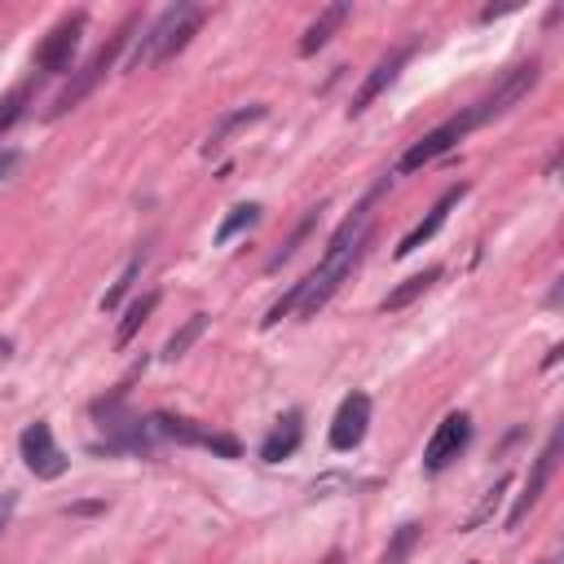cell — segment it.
Masks as SVG:
<instances>
[{"label": "cell", "mask_w": 564, "mask_h": 564, "mask_svg": "<svg viewBox=\"0 0 564 564\" xmlns=\"http://www.w3.org/2000/svg\"><path fill=\"white\" fill-rule=\"evenodd\" d=\"M375 194H379V189H370V194L357 203V212L330 234V242H326L317 269L300 278V282H304V295H300V308H295L300 317H317V308L344 286V278H348V273L357 269V260L366 256V247H370V207H375Z\"/></svg>", "instance_id": "cell-1"}, {"label": "cell", "mask_w": 564, "mask_h": 564, "mask_svg": "<svg viewBox=\"0 0 564 564\" xmlns=\"http://www.w3.org/2000/svg\"><path fill=\"white\" fill-rule=\"evenodd\" d=\"M203 18H207V9H203V4H189V0L167 4V9H163V13L141 31L137 48L128 53V70H141V66H154V62H172V57H176L194 35H198Z\"/></svg>", "instance_id": "cell-2"}, {"label": "cell", "mask_w": 564, "mask_h": 564, "mask_svg": "<svg viewBox=\"0 0 564 564\" xmlns=\"http://www.w3.org/2000/svg\"><path fill=\"white\" fill-rule=\"evenodd\" d=\"M137 26H141V13H128V18L110 31V40H106V44H101V48H97L79 70H70V84H66V88L57 93V101L48 106V119H57V115L75 110V106H79V101H84V97L106 79V70H110V66L119 62V53L132 44V31H137Z\"/></svg>", "instance_id": "cell-3"}, {"label": "cell", "mask_w": 564, "mask_h": 564, "mask_svg": "<svg viewBox=\"0 0 564 564\" xmlns=\"http://www.w3.org/2000/svg\"><path fill=\"white\" fill-rule=\"evenodd\" d=\"M542 79V62L538 57H529V62H516L480 101H471L467 106V115H471V123L480 128V123H489V119H498V115H507L516 101H524L529 93H533V84Z\"/></svg>", "instance_id": "cell-4"}, {"label": "cell", "mask_w": 564, "mask_h": 564, "mask_svg": "<svg viewBox=\"0 0 564 564\" xmlns=\"http://www.w3.org/2000/svg\"><path fill=\"white\" fill-rule=\"evenodd\" d=\"M471 128H476V123H471V115H467V110H458L454 119H445V123H436L432 132H423V137H419V141L397 159V167H392V172H401V176H405V172H419L423 163H432V159L449 154V150H454Z\"/></svg>", "instance_id": "cell-5"}, {"label": "cell", "mask_w": 564, "mask_h": 564, "mask_svg": "<svg viewBox=\"0 0 564 564\" xmlns=\"http://www.w3.org/2000/svg\"><path fill=\"white\" fill-rule=\"evenodd\" d=\"M84 26H88V13H84V9L66 13V18L40 40V48H35V70H40V75H62V70H70Z\"/></svg>", "instance_id": "cell-6"}, {"label": "cell", "mask_w": 564, "mask_h": 564, "mask_svg": "<svg viewBox=\"0 0 564 564\" xmlns=\"http://www.w3.org/2000/svg\"><path fill=\"white\" fill-rule=\"evenodd\" d=\"M150 427H154V436H167V441H176V445H198V449H212V454H220V458H238V441H234V436L212 432V427H203V423H194V419H185V414L159 410V414H150Z\"/></svg>", "instance_id": "cell-7"}, {"label": "cell", "mask_w": 564, "mask_h": 564, "mask_svg": "<svg viewBox=\"0 0 564 564\" xmlns=\"http://www.w3.org/2000/svg\"><path fill=\"white\" fill-rule=\"evenodd\" d=\"M18 445H22V463H26V471H31L35 480H57V476H66L70 458H66V454H62V445L53 441V427H48V419H35V423H26Z\"/></svg>", "instance_id": "cell-8"}, {"label": "cell", "mask_w": 564, "mask_h": 564, "mask_svg": "<svg viewBox=\"0 0 564 564\" xmlns=\"http://www.w3.org/2000/svg\"><path fill=\"white\" fill-rule=\"evenodd\" d=\"M555 458H560V427H551L546 445L538 449V458H533V467H529V476H524V485H520V494H516V502L507 511V529H520L524 516L538 507V498H542V489H546V480L555 471Z\"/></svg>", "instance_id": "cell-9"}, {"label": "cell", "mask_w": 564, "mask_h": 564, "mask_svg": "<svg viewBox=\"0 0 564 564\" xmlns=\"http://www.w3.org/2000/svg\"><path fill=\"white\" fill-rule=\"evenodd\" d=\"M471 445V414H463V410H454V414H445L441 423H436V432H432V441H427V449H423V471H445L463 449Z\"/></svg>", "instance_id": "cell-10"}, {"label": "cell", "mask_w": 564, "mask_h": 564, "mask_svg": "<svg viewBox=\"0 0 564 564\" xmlns=\"http://www.w3.org/2000/svg\"><path fill=\"white\" fill-rule=\"evenodd\" d=\"M366 427H370V397L366 392H348L330 419V449L348 454L366 441Z\"/></svg>", "instance_id": "cell-11"}, {"label": "cell", "mask_w": 564, "mask_h": 564, "mask_svg": "<svg viewBox=\"0 0 564 564\" xmlns=\"http://www.w3.org/2000/svg\"><path fill=\"white\" fill-rule=\"evenodd\" d=\"M467 189H471L467 181L449 185V189H445V194H441V198H436V203L427 207V216H423V220H419V225H414V229H410V234H405V238L397 242V260L414 256V251H419V247H423V242H427V238H432V234H436V229H441V225L449 220V212H454V207H458V203L467 198Z\"/></svg>", "instance_id": "cell-12"}, {"label": "cell", "mask_w": 564, "mask_h": 564, "mask_svg": "<svg viewBox=\"0 0 564 564\" xmlns=\"http://www.w3.org/2000/svg\"><path fill=\"white\" fill-rule=\"evenodd\" d=\"M405 62H410V48H392V53H383V57L370 66V75L361 79V88L352 93V101H348V115L357 119V115H361V110H366V106H370L379 93H388V88H392V79L401 75V66H405Z\"/></svg>", "instance_id": "cell-13"}, {"label": "cell", "mask_w": 564, "mask_h": 564, "mask_svg": "<svg viewBox=\"0 0 564 564\" xmlns=\"http://www.w3.org/2000/svg\"><path fill=\"white\" fill-rule=\"evenodd\" d=\"M300 441H304V414H300V410H286V414L269 427V436L260 441V458H264V463H282V458H291V454L300 449Z\"/></svg>", "instance_id": "cell-14"}, {"label": "cell", "mask_w": 564, "mask_h": 564, "mask_svg": "<svg viewBox=\"0 0 564 564\" xmlns=\"http://www.w3.org/2000/svg\"><path fill=\"white\" fill-rule=\"evenodd\" d=\"M348 13H352L348 4H326V9L317 13V22H313V26L300 35V53H304V57H313L317 48H326V44H330V35H335V31L348 22Z\"/></svg>", "instance_id": "cell-15"}, {"label": "cell", "mask_w": 564, "mask_h": 564, "mask_svg": "<svg viewBox=\"0 0 564 564\" xmlns=\"http://www.w3.org/2000/svg\"><path fill=\"white\" fill-rule=\"evenodd\" d=\"M441 282V264H432V269H423V273H414V278H405L401 286H392L388 295H383V313H397V308H405V304H414L419 295H427L432 286Z\"/></svg>", "instance_id": "cell-16"}, {"label": "cell", "mask_w": 564, "mask_h": 564, "mask_svg": "<svg viewBox=\"0 0 564 564\" xmlns=\"http://www.w3.org/2000/svg\"><path fill=\"white\" fill-rule=\"evenodd\" d=\"M159 308V291H145V295H137L128 308H123V322H119V330H115V348H128L132 344V335L150 322V313Z\"/></svg>", "instance_id": "cell-17"}, {"label": "cell", "mask_w": 564, "mask_h": 564, "mask_svg": "<svg viewBox=\"0 0 564 564\" xmlns=\"http://www.w3.org/2000/svg\"><path fill=\"white\" fill-rule=\"evenodd\" d=\"M256 119H264V106H242V110L225 115V119H220V123L207 132V145H203V150H207V154H216V150H220V145H225V141H229L238 128H247V123H256Z\"/></svg>", "instance_id": "cell-18"}, {"label": "cell", "mask_w": 564, "mask_h": 564, "mask_svg": "<svg viewBox=\"0 0 564 564\" xmlns=\"http://www.w3.org/2000/svg\"><path fill=\"white\" fill-rule=\"evenodd\" d=\"M317 216H322L317 207H308V212H304V220H300V225L291 229V238H286V242H282V247H278V251H273V256L264 260V269H269V273H278V269H282V264H286V260H291V256H295V251L304 247V238L313 234V225H317Z\"/></svg>", "instance_id": "cell-19"}, {"label": "cell", "mask_w": 564, "mask_h": 564, "mask_svg": "<svg viewBox=\"0 0 564 564\" xmlns=\"http://www.w3.org/2000/svg\"><path fill=\"white\" fill-rule=\"evenodd\" d=\"M141 264H145V247H137V251L128 256V264H123L119 282H115V286H110V291L101 295V313H115V308L123 304V295H128V291H132V282L141 278Z\"/></svg>", "instance_id": "cell-20"}, {"label": "cell", "mask_w": 564, "mask_h": 564, "mask_svg": "<svg viewBox=\"0 0 564 564\" xmlns=\"http://www.w3.org/2000/svg\"><path fill=\"white\" fill-rule=\"evenodd\" d=\"M207 322H212L207 313H194V317H185V326H181V330H172V339L163 344V361H176V357H185V352L194 348V339L207 330Z\"/></svg>", "instance_id": "cell-21"}, {"label": "cell", "mask_w": 564, "mask_h": 564, "mask_svg": "<svg viewBox=\"0 0 564 564\" xmlns=\"http://www.w3.org/2000/svg\"><path fill=\"white\" fill-rule=\"evenodd\" d=\"M419 538H423V524H401L392 538H388V546H383V555H379V564H405L410 555H414V546H419Z\"/></svg>", "instance_id": "cell-22"}, {"label": "cell", "mask_w": 564, "mask_h": 564, "mask_svg": "<svg viewBox=\"0 0 564 564\" xmlns=\"http://www.w3.org/2000/svg\"><path fill=\"white\" fill-rule=\"evenodd\" d=\"M256 220H260V203H238V207H229V216H225L220 229H216V242H229L234 234L251 229Z\"/></svg>", "instance_id": "cell-23"}, {"label": "cell", "mask_w": 564, "mask_h": 564, "mask_svg": "<svg viewBox=\"0 0 564 564\" xmlns=\"http://www.w3.org/2000/svg\"><path fill=\"white\" fill-rule=\"evenodd\" d=\"M26 101H31V79L26 84H18V88H9V97L0 101V137L26 115Z\"/></svg>", "instance_id": "cell-24"}, {"label": "cell", "mask_w": 564, "mask_h": 564, "mask_svg": "<svg viewBox=\"0 0 564 564\" xmlns=\"http://www.w3.org/2000/svg\"><path fill=\"white\" fill-rule=\"evenodd\" d=\"M93 511H106V502H75V507H66V516H93Z\"/></svg>", "instance_id": "cell-25"}, {"label": "cell", "mask_w": 564, "mask_h": 564, "mask_svg": "<svg viewBox=\"0 0 564 564\" xmlns=\"http://www.w3.org/2000/svg\"><path fill=\"white\" fill-rule=\"evenodd\" d=\"M13 167H18V150H0V181H4Z\"/></svg>", "instance_id": "cell-26"}, {"label": "cell", "mask_w": 564, "mask_h": 564, "mask_svg": "<svg viewBox=\"0 0 564 564\" xmlns=\"http://www.w3.org/2000/svg\"><path fill=\"white\" fill-rule=\"evenodd\" d=\"M516 4H489V9H480V22H494V18H502V13H511Z\"/></svg>", "instance_id": "cell-27"}, {"label": "cell", "mask_w": 564, "mask_h": 564, "mask_svg": "<svg viewBox=\"0 0 564 564\" xmlns=\"http://www.w3.org/2000/svg\"><path fill=\"white\" fill-rule=\"evenodd\" d=\"M9 516H13V494H4V498H0V533H4Z\"/></svg>", "instance_id": "cell-28"}, {"label": "cell", "mask_w": 564, "mask_h": 564, "mask_svg": "<svg viewBox=\"0 0 564 564\" xmlns=\"http://www.w3.org/2000/svg\"><path fill=\"white\" fill-rule=\"evenodd\" d=\"M322 564H344V551H326V560Z\"/></svg>", "instance_id": "cell-29"}, {"label": "cell", "mask_w": 564, "mask_h": 564, "mask_svg": "<svg viewBox=\"0 0 564 564\" xmlns=\"http://www.w3.org/2000/svg\"><path fill=\"white\" fill-rule=\"evenodd\" d=\"M538 564H560V555H546V560H538Z\"/></svg>", "instance_id": "cell-30"}]
</instances>
